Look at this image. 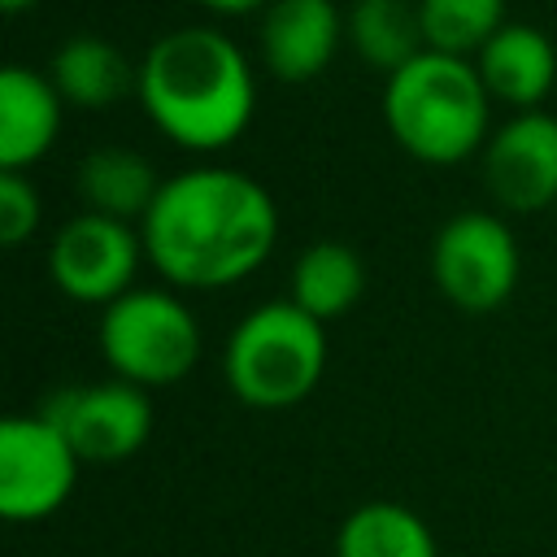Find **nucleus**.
I'll return each mask as SVG.
<instances>
[{
  "mask_svg": "<svg viewBox=\"0 0 557 557\" xmlns=\"http://www.w3.org/2000/svg\"><path fill=\"white\" fill-rule=\"evenodd\" d=\"M148 265L178 292H213L257 274L278 244V205L235 165H191L161 178L139 222Z\"/></svg>",
  "mask_w": 557,
  "mask_h": 557,
  "instance_id": "1",
  "label": "nucleus"
},
{
  "mask_svg": "<svg viewBox=\"0 0 557 557\" xmlns=\"http://www.w3.org/2000/svg\"><path fill=\"white\" fill-rule=\"evenodd\" d=\"M135 96L148 122L187 152L231 148L257 113L244 48L218 26H174L139 57Z\"/></svg>",
  "mask_w": 557,
  "mask_h": 557,
  "instance_id": "2",
  "label": "nucleus"
},
{
  "mask_svg": "<svg viewBox=\"0 0 557 557\" xmlns=\"http://www.w3.org/2000/svg\"><path fill=\"white\" fill-rule=\"evenodd\" d=\"M383 122L392 139L422 165H457L487 144L492 96L466 57L422 52L383 87Z\"/></svg>",
  "mask_w": 557,
  "mask_h": 557,
  "instance_id": "3",
  "label": "nucleus"
},
{
  "mask_svg": "<svg viewBox=\"0 0 557 557\" xmlns=\"http://www.w3.org/2000/svg\"><path fill=\"white\" fill-rule=\"evenodd\" d=\"M326 322L292 300H270L244 313L222 348V379L248 409H292L313 396L326 374Z\"/></svg>",
  "mask_w": 557,
  "mask_h": 557,
  "instance_id": "4",
  "label": "nucleus"
},
{
  "mask_svg": "<svg viewBox=\"0 0 557 557\" xmlns=\"http://www.w3.org/2000/svg\"><path fill=\"white\" fill-rule=\"evenodd\" d=\"M96 339L113 379L144 392L187 379L200 361V322L170 287H131L117 296L109 309H100Z\"/></svg>",
  "mask_w": 557,
  "mask_h": 557,
  "instance_id": "5",
  "label": "nucleus"
},
{
  "mask_svg": "<svg viewBox=\"0 0 557 557\" xmlns=\"http://www.w3.org/2000/svg\"><path fill=\"white\" fill-rule=\"evenodd\" d=\"M431 278L453 309L492 313L513 296L522 278L518 235L500 213L461 209L431 239Z\"/></svg>",
  "mask_w": 557,
  "mask_h": 557,
  "instance_id": "6",
  "label": "nucleus"
},
{
  "mask_svg": "<svg viewBox=\"0 0 557 557\" xmlns=\"http://www.w3.org/2000/svg\"><path fill=\"white\" fill-rule=\"evenodd\" d=\"M148 261L144 235L131 222L104 213H74L48 239V278L74 305L109 309L117 296L139 287V265Z\"/></svg>",
  "mask_w": 557,
  "mask_h": 557,
  "instance_id": "7",
  "label": "nucleus"
},
{
  "mask_svg": "<svg viewBox=\"0 0 557 557\" xmlns=\"http://www.w3.org/2000/svg\"><path fill=\"white\" fill-rule=\"evenodd\" d=\"M78 453L44 413L0 422V513L17 527L52 518L78 487Z\"/></svg>",
  "mask_w": 557,
  "mask_h": 557,
  "instance_id": "8",
  "label": "nucleus"
},
{
  "mask_svg": "<svg viewBox=\"0 0 557 557\" xmlns=\"http://www.w3.org/2000/svg\"><path fill=\"white\" fill-rule=\"evenodd\" d=\"M78 453L83 466H109L135 457L152 435V400L126 379L74 383L44 400L39 409Z\"/></svg>",
  "mask_w": 557,
  "mask_h": 557,
  "instance_id": "9",
  "label": "nucleus"
},
{
  "mask_svg": "<svg viewBox=\"0 0 557 557\" xmlns=\"http://www.w3.org/2000/svg\"><path fill=\"white\" fill-rule=\"evenodd\" d=\"M487 196L509 213H540L557 205V117L522 109L500 122L479 152Z\"/></svg>",
  "mask_w": 557,
  "mask_h": 557,
  "instance_id": "10",
  "label": "nucleus"
},
{
  "mask_svg": "<svg viewBox=\"0 0 557 557\" xmlns=\"http://www.w3.org/2000/svg\"><path fill=\"white\" fill-rule=\"evenodd\" d=\"M348 35V17L335 0H270L257 26L261 65L278 83H309L318 78Z\"/></svg>",
  "mask_w": 557,
  "mask_h": 557,
  "instance_id": "11",
  "label": "nucleus"
},
{
  "mask_svg": "<svg viewBox=\"0 0 557 557\" xmlns=\"http://www.w3.org/2000/svg\"><path fill=\"white\" fill-rule=\"evenodd\" d=\"M61 91L30 65L0 70V170H30L61 135Z\"/></svg>",
  "mask_w": 557,
  "mask_h": 557,
  "instance_id": "12",
  "label": "nucleus"
},
{
  "mask_svg": "<svg viewBox=\"0 0 557 557\" xmlns=\"http://www.w3.org/2000/svg\"><path fill=\"white\" fill-rule=\"evenodd\" d=\"M474 70L492 100H505L518 113L540 109L557 83V48L540 26L505 22L474 57Z\"/></svg>",
  "mask_w": 557,
  "mask_h": 557,
  "instance_id": "13",
  "label": "nucleus"
},
{
  "mask_svg": "<svg viewBox=\"0 0 557 557\" xmlns=\"http://www.w3.org/2000/svg\"><path fill=\"white\" fill-rule=\"evenodd\" d=\"M52 87L61 91L65 104L78 109H109L122 96L135 91L139 83V65H131V57L104 39V35H70L48 65Z\"/></svg>",
  "mask_w": 557,
  "mask_h": 557,
  "instance_id": "14",
  "label": "nucleus"
},
{
  "mask_svg": "<svg viewBox=\"0 0 557 557\" xmlns=\"http://www.w3.org/2000/svg\"><path fill=\"white\" fill-rule=\"evenodd\" d=\"M74 187H78V200H83L87 213H104V218H117V222L135 226L152 209V200L161 191V178L152 174V165L135 148L104 144V148H91L78 161Z\"/></svg>",
  "mask_w": 557,
  "mask_h": 557,
  "instance_id": "15",
  "label": "nucleus"
},
{
  "mask_svg": "<svg viewBox=\"0 0 557 557\" xmlns=\"http://www.w3.org/2000/svg\"><path fill=\"white\" fill-rule=\"evenodd\" d=\"M361 296H366V261L357 248H348L339 239H318L296 252L292 278H287V300L300 305L309 318H318V322L344 318Z\"/></svg>",
  "mask_w": 557,
  "mask_h": 557,
  "instance_id": "16",
  "label": "nucleus"
},
{
  "mask_svg": "<svg viewBox=\"0 0 557 557\" xmlns=\"http://www.w3.org/2000/svg\"><path fill=\"white\" fill-rule=\"evenodd\" d=\"M335 557H440V544L409 505L366 500L339 522Z\"/></svg>",
  "mask_w": 557,
  "mask_h": 557,
  "instance_id": "17",
  "label": "nucleus"
},
{
  "mask_svg": "<svg viewBox=\"0 0 557 557\" xmlns=\"http://www.w3.org/2000/svg\"><path fill=\"white\" fill-rule=\"evenodd\" d=\"M348 44L370 70H383L392 78L396 70H405L413 57L426 52L418 4L413 0H357L348 13Z\"/></svg>",
  "mask_w": 557,
  "mask_h": 557,
  "instance_id": "18",
  "label": "nucleus"
},
{
  "mask_svg": "<svg viewBox=\"0 0 557 557\" xmlns=\"http://www.w3.org/2000/svg\"><path fill=\"white\" fill-rule=\"evenodd\" d=\"M431 52L474 61L505 26V0H413Z\"/></svg>",
  "mask_w": 557,
  "mask_h": 557,
  "instance_id": "19",
  "label": "nucleus"
},
{
  "mask_svg": "<svg viewBox=\"0 0 557 557\" xmlns=\"http://www.w3.org/2000/svg\"><path fill=\"white\" fill-rule=\"evenodd\" d=\"M39 191L35 183L22 174V170H0V244L4 248H17L35 235L39 226Z\"/></svg>",
  "mask_w": 557,
  "mask_h": 557,
  "instance_id": "20",
  "label": "nucleus"
},
{
  "mask_svg": "<svg viewBox=\"0 0 557 557\" xmlns=\"http://www.w3.org/2000/svg\"><path fill=\"white\" fill-rule=\"evenodd\" d=\"M196 4L209 13H222V17H244V13H265L270 0H196Z\"/></svg>",
  "mask_w": 557,
  "mask_h": 557,
  "instance_id": "21",
  "label": "nucleus"
},
{
  "mask_svg": "<svg viewBox=\"0 0 557 557\" xmlns=\"http://www.w3.org/2000/svg\"><path fill=\"white\" fill-rule=\"evenodd\" d=\"M30 4H39V0H0L4 13H22V9H30Z\"/></svg>",
  "mask_w": 557,
  "mask_h": 557,
  "instance_id": "22",
  "label": "nucleus"
}]
</instances>
